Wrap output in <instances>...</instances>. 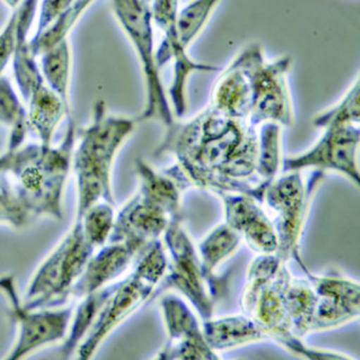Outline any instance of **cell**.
Returning <instances> with one entry per match:
<instances>
[{
	"mask_svg": "<svg viewBox=\"0 0 360 360\" xmlns=\"http://www.w3.org/2000/svg\"><path fill=\"white\" fill-rule=\"evenodd\" d=\"M156 154L175 158L164 172L183 191L200 188L215 196L237 193L262 203L268 184L258 177V130L249 122L209 105L192 120H177Z\"/></svg>",
	"mask_w": 360,
	"mask_h": 360,
	"instance_id": "1",
	"label": "cell"
},
{
	"mask_svg": "<svg viewBox=\"0 0 360 360\" xmlns=\"http://www.w3.org/2000/svg\"><path fill=\"white\" fill-rule=\"evenodd\" d=\"M77 128L71 115L59 145L29 143L0 156V176L6 177L34 219H63V199L71 172Z\"/></svg>",
	"mask_w": 360,
	"mask_h": 360,
	"instance_id": "2",
	"label": "cell"
},
{
	"mask_svg": "<svg viewBox=\"0 0 360 360\" xmlns=\"http://www.w3.org/2000/svg\"><path fill=\"white\" fill-rule=\"evenodd\" d=\"M137 118L109 113L105 101H97L92 118L77 130L72 155L76 188L75 217L97 203L116 205L112 191V171L116 156L137 124Z\"/></svg>",
	"mask_w": 360,
	"mask_h": 360,
	"instance_id": "3",
	"label": "cell"
},
{
	"mask_svg": "<svg viewBox=\"0 0 360 360\" xmlns=\"http://www.w3.org/2000/svg\"><path fill=\"white\" fill-rule=\"evenodd\" d=\"M167 254L162 240L150 243L132 270L116 281L97 319L73 353V360H93L109 336L156 296L166 274Z\"/></svg>",
	"mask_w": 360,
	"mask_h": 360,
	"instance_id": "4",
	"label": "cell"
},
{
	"mask_svg": "<svg viewBox=\"0 0 360 360\" xmlns=\"http://www.w3.org/2000/svg\"><path fill=\"white\" fill-rule=\"evenodd\" d=\"M112 11L120 29L132 46L143 74L145 105L137 122H154L165 129L177 122L156 58L154 25L150 4L143 0H111Z\"/></svg>",
	"mask_w": 360,
	"mask_h": 360,
	"instance_id": "5",
	"label": "cell"
},
{
	"mask_svg": "<svg viewBox=\"0 0 360 360\" xmlns=\"http://www.w3.org/2000/svg\"><path fill=\"white\" fill-rule=\"evenodd\" d=\"M95 251L80 221L74 220L69 232L36 269L23 294V306L27 309L63 306Z\"/></svg>",
	"mask_w": 360,
	"mask_h": 360,
	"instance_id": "6",
	"label": "cell"
},
{
	"mask_svg": "<svg viewBox=\"0 0 360 360\" xmlns=\"http://www.w3.org/2000/svg\"><path fill=\"white\" fill-rule=\"evenodd\" d=\"M306 179L304 172H283L266 186L262 205H266L273 216L277 237L279 257L285 262H298L302 259L300 243L306 220L319 186L325 174L310 171Z\"/></svg>",
	"mask_w": 360,
	"mask_h": 360,
	"instance_id": "7",
	"label": "cell"
},
{
	"mask_svg": "<svg viewBox=\"0 0 360 360\" xmlns=\"http://www.w3.org/2000/svg\"><path fill=\"white\" fill-rule=\"evenodd\" d=\"M161 240L168 262L156 296L173 292L192 307L201 321L211 319L219 300L203 271L196 245L184 228L183 217L171 220Z\"/></svg>",
	"mask_w": 360,
	"mask_h": 360,
	"instance_id": "8",
	"label": "cell"
},
{
	"mask_svg": "<svg viewBox=\"0 0 360 360\" xmlns=\"http://www.w3.org/2000/svg\"><path fill=\"white\" fill-rule=\"evenodd\" d=\"M0 293L6 297L16 325V338L1 360H25L42 349L65 342L73 314L72 307L25 308L10 274L0 275Z\"/></svg>",
	"mask_w": 360,
	"mask_h": 360,
	"instance_id": "9",
	"label": "cell"
},
{
	"mask_svg": "<svg viewBox=\"0 0 360 360\" xmlns=\"http://www.w3.org/2000/svg\"><path fill=\"white\" fill-rule=\"evenodd\" d=\"M252 86L249 122L258 128L266 122L290 127L295 122V110L289 88L291 57L268 61L258 44L244 49Z\"/></svg>",
	"mask_w": 360,
	"mask_h": 360,
	"instance_id": "10",
	"label": "cell"
},
{
	"mask_svg": "<svg viewBox=\"0 0 360 360\" xmlns=\"http://www.w3.org/2000/svg\"><path fill=\"white\" fill-rule=\"evenodd\" d=\"M150 10L154 25L163 35L160 46L156 49V63L160 69L173 63V78L167 94L175 117L183 118L187 112V84L190 76L196 72L217 71L218 68L194 60L188 49L182 46L177 27L180 0H152Z\"/></svg>",
	"mask_w": 360,
	"mask_h": 360,
	"instance_id": "11",
	"label": "cell"
},
{
	"mask_svg": "<svg viewBox=\"0 0 360 360\" xmlns=\"http://www.w3.org/2000/svg\"><path fill=\"white\" fill-rule=\"evenodd\" d=\"M359 126L323 129L314 145L302 153L283 158V172L321 171L336 173L359 188Z\"/></svg>",
	"mask_w": 360,
	"mask_h": 360,
	"instance_id": "12",
	"label": "cell"
},
{
	"mask_svg": "<svg viewBox=\"0 0 360 360\" xmlns=\"http://www.w3.org/2000/svg\"><path fill=\"white\" fill-rule=\"evenodd\" d=\"M159 308L167 342L150 360H222L207 344L201 319L181 296L173 292L163 293Z\"/></svg>",
	"mask_w": 360,
	"mask_h": 360,
	"instance_id": "13",
	"label": "cell"
},
{
	"mask_svg": "<svg viewBox=\"0 0 360 360\" xmlns=\"http://www.w3.org/2000/svg\"><path fill=\"white\" fill-rule=\"evenodd\" d=\"M317 296L312 333L344 327L359 319V281L337 273L315 274L304 260L297 262Z\"/></svg>",
	"mask_w": 360,
	"mask_h": 360,
	"instance_id": "14",
	"label": "cell"
},
{
	"mask_svg": "<svg viewBox=\"0 0 360 360\" xmlns=\"http://www.w3.org/2000/svg\"><path fill=\"white\" fill-rule=\"evenodd\" d=\"M223 205L224 221L236 231L257 255L277 254L279 243L274 222L254 197L237 193L218 195Z\"/></svg>",
	"mask_w": 360,
	"mask_h": 360,
	"instance_id": "15",
	"label": "cell"
},
{
	"mask_svg": "<svg viewBox=\"0 0 360 360\" xmlns=\"http://www.w3.org/2000/svg\"><path fill=\"white\" fill-rule=\"evenodd\" d=\"M173 219L175 218L160 203L143 191L137 190L116 214L109 241H131L148 247L154 241L162 239Z\"/></svg>",
	"mask_w": 360,
	"mask_h": 360,
	"instance_id": "16",
	"label": "cell"
},
{
	"mask_svg": "<svg viewBox=\"0 0 360 360\" xmlns=\"http://www.w3.org/2000/svg\"><path fill=\"white\" fill-rule=\"evenodd\" d=\"M146 248L131 241H108L93 254L71 297L80 300L120 281Z\"/></svg>",
	"mask_w": 360,
	"mask_h": 360,
	"instance_id": "17",
	"label": "cell"
},
{
	"mask_svg": "<svg viewBox=\"0 0 360 360\" xmlns=\"http://www.w3.org/2000/svg\"><path fill=\"white\" fill-rule=\"evenodd\" d=\"M251 103V79L242 50L216 80L209 105L228 117L249 122Z\"/></svg>",
	"mask_w": 360,
	"mask_h": 360,
	"instance_id": "18",
	"label": "cell"
},
{
	"mask_svg": "<svg viewBox=\"0 0 360 360\" xmlns=\"http://www.w3.org/2000/svg\"><path fill=\"white\" fill-rule=\"evenodd\" d=\"M202 323L203 335L207 344L217 353L270 340L266 330L249 315L213 316Z\"/></svg>",
	"mask_w": 360,
	"mask_h": 360,
	"instance_id": "19",
	"label": "cell"
},
{
	"mask_svg": "<svg viewBox=\"0 0 360 360\" xmlns=\"http://www.w3.org/2000/svg\"><path fill=\"white\" fill-rule=\"evenodd\" d=\"M242 241L236 231L222 222L209 231L196 247L203 271L218 300L225 291L228 283V276L217 274L218 269L238 252Z\"/></svg>",
	"mask_w": 360,
	"mask_h": 360,
	"instance_id": "20",
	"label": "cell"
},
{
	"mask_svg": "<svg viewBox=\"0 0 360 360\" xmlns=\"http://www.w3.org/2000/svg\"><path fill=\"white\" fill-rule=\"evenodd\" d=\"M317 296L310 281L292 275L285 289V311L292 333L306 340L312 334Z\"/></svg>",
	"mask_w": 360,
	"mask_h": 360,
	"instance_id": "21",
	"label": "cell"
},
{
	"mask_svg": "<svg viewBox=\"0 0 360 360\" xmlns=\"http://www.w3.org/2000/svg\"><path fill=\"white\" fill-rule=\"evenodd\" d=\"M139 190L158 201L173 218L182 216V190L175 179L164 171H158L143 160L135 162Z\"/></svg>",
	"mask_w": 360,
	"mask_h": 360,
	"instance_id": "22",
	"label": "cell"
},
{
	"mask_svg": "<svg viewBox=\"0 0 360 360\" xmlns=\"http://www.w3.org/2000/svg\"><path fill=\"white\" fill-rule=\"evenodd\" d=\"M39 69L46 86L56 93L61 101L70 107L71 86L72 55L70 40H65L42 53L39 57Z\"/></svg>",
	"mask_w": 360,
	"mask_h": 360,
	"instance_id": "23",
	"label": "cell"
},
{
	"mask_svg": "<svg viewBox=\"0 0 360 360\" xmlns=\"http://www.w3.org/2000/svg\"><path fill=\"white\" fill-rule=\"evenodd\" d=\"M113 283L99 290V291L80 298V304L75 309H73L67 338L61 344L63 345L61 350V356L66 359L70 355H73L76 347L86 335L87 332L101 313V309L107 302L108 298L111 294Z\"/></svg>",
	"mask_w": 360,
	"mask_h": 360,
	"instance_id": "24",
	"label": "cell"
},
{
	"mask_svg": "<svg viewBox=\"0 0 360 360\" xmlns=\"http://www.w3.org/2000/svg\"><path fill=\"white\" fill-rule=\"evenodd\" d=\"M97 1V0H75L71 6L63 11L42 33L32 36L29 44L32 54L38 58L49 49L69 39L70 34L73 31L78 21Z\"/></svg>",
	"mask_w": 360,
	"mask_h": 360,
	"instance_id": "25",
	"label": "cell"
},
{
	"mask_svg": "<svg viewBox=\"0 0 360 360\" xmlns=\"http://www.w3.org/2000/svg\"><path fill=\"white\" fill-rule=\"evenodd\" d=\"M0 124L10 128L6 151H15L23 146L30 130L27 109L8 78L4 75L0 76Z\"/></svg>",
	"mask_w": 360,
	"mask_h": 360,
	"instance_id": "26",
	"label": "cell"
},
{
	"mask_svg": "<svg viewBox=\"0 0 360 360\" xmlns=\"http://www.w3.org/2000/svg\"><path fill=\"white\" fill-rule=\"evenodd\" d=\"M257 130V174L263 184H268L283 170V127L266 122Z\"/></svg>",
	"mask_w": 360,
	"mask_h": 360,
	"instance_id": "27",
	"label": "cell"
},
{
	"mask_svg": "<svg viewBox=\"0 0 360 360\" xmlns=\"http://www.w3.org/2000/svg\"><path fill=\"white\" fill-rule=\"evenodd\" d=\"M360 122V84L357 78L335 105L319 112L313 118L315 128L359 126Z\"/></svg>",
	"mask_w": 360,
	"mask_h": 360,
	"instance_id": "28",
	"label": "cell"
},
{
	"mask_svg": "<svg viewBox=\"0 0 360 360\" xmlns=\"http://www.w3.org/2000/svg\"><path fill=\"white\" fill-rule=\"evenodd\" d=\"M220 1L221 0H190L185 6H180L178 35L184 48L190 49L202 33Z\"/></svg>",
	"mask_w": 360,
	"mask_h": 360,
	"instance_id": "29",
	"label": "cell"
},
{
	"mask_svg": "<svg viewBox=\"0 0 360 360\" xmlns=\"http://www.w3.org/2000/svg\"><path fill=\"white\" fill-rule=\"evenodd\" d=\"M74 220L80 221L85 236L90 245L97 250L99 249L109 241L113 231L116 221L114 205L101 201Z\"/></svg>",
	"mask_w": 360,
	"mask_h": 360,
	"instance_id": "30",
	"label": "cell"
},
{
	"mask_svg": "<svg viewBox=\"0 0 360 360\" xmlns=\"http://www.w3.org/2000/svg\"><path fill=\"white\" fill-rule=\"evenodd\" d=\"M272 342H276L287 353L302 360H356L345 353L311 346L304 338L293 333L276 336L272 338Z\"/></svg>",
	"mask_w": 360,
	"mask_h": 360,
	"instance_id": "31",
	"label": "cell"
},
{
	"mask_svg": "<svg viewBox=\"0 0 360 360\" xmlns=\"http://www.w3.org/2000/svg\"><path fill=\"white\" fill-rule=\"evenodd\" d=\"M34 220L15 194L6 177L0 176V224L23 229Z\"/></svg>",
	"mask_w": 360,
	"mask_h": 360,
	"instance_id": "32",
	"label": "cell"
},
{
	"mask_svg": "<svg viewBox=\"0 0 360 360\" xmlns=\"http://www.w3.org/2000/svg\"><path fill=\"white\" fill-rule=\"evenodd\" d=\"M74 1L75 0H40L35 31L32 36L42 33L63 11L71 6Z\"/></svg>",
	"mask_w": 360,
	"mask_h": 360,
	"instance_id": "33",
	"label": "cell"
},
{
	"mask_svg": "<svg viewBox=\"0 0 360 360\" xmlns=\"http://www.w3.org/2000/svg\"><path fill=\"white\" fill-rule=\"evenodd\" d=\"M4 4H6L8 8H10L11 10L14 11L15 8H18L19 4L23 2V0H1Z\"/></svg>",
	"mask_w": 360,
	"mask_h": 360,
	"instance_id": "34",
	"label": "cell"
},
{
	"mask_svg": "<svg viewBox=\"0 0 360 360\" xmlns=\"http://www.w3.org/2000/svg\"><path fill=\"white\" fill-rule=\"evenodd\" d=\"M143 1H145L146 4H151L152 0H143Z\"/></svg>",
	"mask_w": 360,
	"mask_h": 360,
	"instance_id": "35",
	"label": "cell"
},
{
	"mask_svg": "<svg viewBox=\"0 0 360 360\" xmlns=\"http://www.w3.org/2000/svg\"><path fill=\"white\" fill-rule=\"evenodd\" d=\"M238 360H241V359H238Z\"/></svg>",
	"mask_w": 360,
	"mask_h": 360,
	"instance_id": "36",
	"label": "cell"
}]
</instances>
